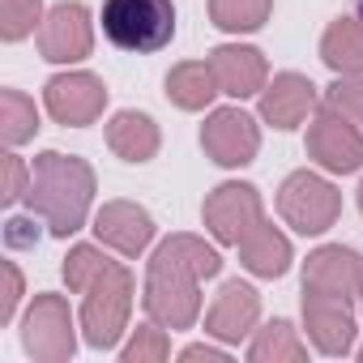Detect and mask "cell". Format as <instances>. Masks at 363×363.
Segmentation results:
<instances>
[{
  "instance_id": "1",
  "label": "cell",
  "mask_w": 363,
  "mask_h": 363,
  "mask_svg": "<svg viewBox=\"0 0 363 363\" xmlns=\"http://www.w3.org/2000/svg\"><path fill=\"white\" fill-rule=\"evenodd\" d=\"M223 257L197 235H171L145 269V316L162 329H189L201 312V278H214Z\"/></svg>"
},
{
  "instance_id": "2",
  "label": "cell",
  "mask_w": 363,
  "mask_h": 363,
  "mask_svg": "<svg viewBox=\"0 0 363 363\" xmlns=\"http://www.w3.org/2000/svg\"><path fill=\"white\" fill-rule=\"evenodd\" d=\"M30 210L48 223L52 235L69 240L73 231L86 227L90 201H94V167L77 154L43 150L30 162V189H26Z\"/></svg>"
},
{
  "instance_id": "3",
  "label": "cell",
  "mask_w": 363,
  "mask_h": 363,
  "mask_svg": "<svg viewBox=\"0 0 363 363\" xmlns=\"http://www.w3.org/2000/svg\"><path fill=\"white\" fill-rule=\"evenodd\" d=\"M103 35L120 52L150 56L175 39V5L171 0H103Z\"/></svg>"
},
{
  "instance_id": "4",
  "label": "cell",
  "mask_w": 363,
  "mask_h": 363,
  "mask_svg": "<svg viewBox=\"0 0 363 363\" xmlns=\"http://www.w3.org/2000/svg\"><path fill=\"white\" fill-rule=\"evenodd\" d=\"M128 308H133V269L111 261L90 286L82 303V329L94 350H111L120 333L128 329Z\"/></svg>"
},
{
  "instance_id": "5",
  "label": "cell",
  "mask_w": 363,
  "mask_h": 363,
  "mask_svg": "<svg viewBox=\"0 0 363 363\" xmlns=\"http://www.w3.org/2000/svg\"><path fill=\"white\" fill-rule=\"evenodd\" d=\"M278 214L299 235H325L342 214V193L316 171H291L278 189Z\"/></svg>"
},
{
  "instance_id": "6",
  "label": "cell",
  "mask_w": 363,
  "mask_h": 363,
  "mask_svg": "<svg viewBox=\"0 0 363 363\" xmlns=\"http://www.w3.org/2000/svg\"><path fill=\"white\" fill-rule=\"evenodd\" d=\"M308 154L329 175H350L363 167V128L333 103H320L308 120Z\"/></svg>"
},
{
  "instance_id": "7",
  "label": "cell",
  "mask_w": 363,
  "mask_h": 363,
  "mask_svg": "<svg viewBox=\"0 0 363 363\" xmlns=\"http://www.w3.org/2000/svg\"><path fill=\"white\" fill-rule=\"evenodd\" d=\"M22 346L30 359H43V363H65L73 359L77 350V337H73V312L60 295L43 291L35 295L26 320H22Z\"/></svg>"
},
{
  "instance_id": "8",
  "label": "cell",
  "mask_w": 363,
  "mask_h": 363,
  "mask_svg": "<svg viewBox=\"0 0 363 363\" xmlns=\"http://www.w3.org/2000/svg\"><path fill=\"white\" fill-rule=\"evenodd\" d=\"M43 107L56 124L65 128H86L103 116L107 107V86L103 77L86 73V69H69V73H56L48 86H43Z\"/></svg>"
},
{
  "instance_id": "9",
  "label": "cell",
  "mask_w": 363,
  "mask_h": 363,
  "mask_svg": "<svg viewBox=\"0 0 363 363\" xmlns=\"http://www.w3.org/2000/svg\"><path fill=\"white\" fill-rule=\"evenodd\" d=\"M39 52L43 60L52 65H77L90 56L94 48V22H90V9L82 0H60V5L48 9L43 26H39Z\"/></svg>"
},
{
  "instance_id": "10",
  "label": "cell",
  "mask_w": 363,
  "mask_h": 363,
  "mask_svg": "<svg viewBox=\"0 0 363 363\" xmlns=\"http://www.w3.org/2000/svg\"><path fill=\"white\" fill-rule=\"evenodd\" d=\"M206 227L218 244H231L240 248L248 240V231L257 223H265V206H261V193L252 184H218L210 197H206Z\"/></svg>"
},
{
  "instance_id": "11",
  "label": "cell",
  "mask_w": 363,
  "mask_h": 363,
  "mask_svg": "<svg viewBox=\"0 0 363 363\" xmlns=\"http://www.w3.org/2000/svg\"><path fill=\"white\" fill-rule=\"evenodd\" d=\"M201 150L218 167H248L261 150V128L244 107H218L201 128Z\"/></svg>"
},
{
  "instance_id": "12",
  "label": "cell",
  "mask_w": 363,
  "mask_h": 363,
  "mask_svg": "<svg viewBox=\"0 0 363 363\" xmlns=\"http://www.w3.org/2000/svg\"><path fill=\"white\" fill-rule=\"evenodd\" d=\"M303 291L312 295H333V299H354L363 291V257L342 248V244H329V248H316L303 265Z\"/></svg>"
},
{
  "instance_id": "13",
  "label": "cell",
  "mask_w": 363,
  "mask_h": 363,
  "mask_svg": "<svg viewBox=\"0 0 363 363\" xmlns=\"http://www.w3.org/2000/svg\"><path fill=\"white\" fill-rule=\"evenodd\" d=\"M261 99V120L274 128H299L316 107H320V90L303 77V73H278L274 82H265Z\"/></svg>"
},
{
  "instance_id": "14",
  "label": "cell",
  "mask_w": 363,
  "mask_h": 363,
  "mask_svg": "<svg viewBox=\"0 0 363 363\" xmlns=\"http://www.w3.org/2000/svg\"><path fill=\"white\" fill-rule=\"evenodd\" d=\"M303 325H308V337L316 342L320 354H350L354 350V329L359 325H354L346 299L303 291Z\"/></svg>"
},
{
  "instance_id": "15",
  "label": "cell",
  "mask_w": 363,
  "mask_h": 363,
  "mask_svg": "<svg viewBox=\"0 0 363 363\" xmlns=\"http://www.w3.org/2000/svg\"><path fill=\"white\" fill-rule=\"evenodd\" d=\"M94 235H99V244L116 248L120 257H141L154 240V218H150V210H141L133 201H107L94 214Z\"/></svg>"
},
{
  "instance_id": "16",
  "label": "cell",
  "mask_w": 363,
  "mask_h": 363,
  "mask_svg": "<svg viewBox=\"0 0 363 363\" xmlns=\"http://www.w3.org/2000/svg\"><path fill=\"white\" fill-rule=\"evenodd\" d=\"M257 316H261V295L248 282L231 278V282H223V291L214 295V303L206 312V333H214L223 342H240L257 329Z\"/></svg>"
},
{
  "instance_id": "17",
  "label": "cell",
  "mask_w": 363,
  "mask_h": 363,
  "mask_svg": "<svg viewBox=\"0 0 363 363\" xmlns=\"http://www.w3.org/2000/svg\"><path fill=\"white\" fill-rule=\"evenodd\" d=\"M206 60H210V69H214L223 94H231V99H252V94H261L265 82H269V65H265V56H261L257 48L223 43V48H214Z\"/></svg>"
},
{
  "instance_id": "18",
  "label": "cell",
  "mask_w": 363,
  "mask_h": 363,
  "mask_svg": "<svg viewBox=\"0 0 363 363\" xmlns=\"http://www.w3.org/2000/svg\"><path fill=\"white\" fill-rule=\"evenodd\" d=\"M240 257H244V269L257 274V278H282L291 269V261H295L291 257V240L269 218L248 231V240L240 244Z\"/></svg>"
},
{
  "instance_id": "19",
  "label": "cell",
  "mask_w": 363,
  "mask_h": 363,
  "mask_svg": "<svg viewBox=\"0 0 363 363\" xmlns=\"http://www.w3.org/2000/svg\"><path fill=\"white\" fill-rule=\"evenodd\" d=\"M107 145L124 162H150L158 154V124L145 111H116L107 120Z\"/></svg>"
},
{
  "instance_id": "20",
  "label": "cell",
  "mask_w": 363,
  "mask_h": 363,
  "mask_svg": "<svg viewBox=\"0 0 363 363\" xmlns=\"http://www.w3.org/2000/svg\"><path fill=\"white\" fill-rule=\"evenodd\" d=\"M320 60L337 77H363V18H337L320 35Z\"/></svg>"
},
{
  "instance_id": "21",
  "label": "cell",
  "mask_w": 363,
  "mask_h": 363,
  "mask_svg": "<svg viewBox=\"0 0 363 363\" xmlns=\"http://www.w3.org/2000/svg\"><path fill=\"white\" fill-rule=\"evenodd\" d=\"M214 94H223L210 60H189V65H175L167 73V99L175 107H184V111H201L214 103Z\"/></svg>"
},
{
  "instance_id": "22",
  "label": "cell",
  "mask_w": 363,
  "mask_h": 363,
  "mask_svg": "<svg viewBox=\"0 0 363 363\" xmlns=\"http://www.w3.org/2000/svg\"><path fill=\"white\" fill-rule=\"evenodd\" d=\"M35 133H39V107H35V99H26L22 90L5 86V94H0V137H5V145L18 150Z\"/></svg>"
},
{
  "instance_id": "23",
  "label": "cell",
  "mask_w": 363,
  "mask_h": 363,
  "mask_svg": "<svg viewBox=\"0 0 363 363\" xmlns=\"http://www.w3.org/2000/svg\"><path fill=\"white\" fill-rule=\"evenodd\" d=\"M248 359L252 363H278V359H308V346L299 342V329L291 320H269L257 329L252 346H248Z\"/></svg>"
},
{
  "instance_id": "24",
  "label": "cell",
  "mask_w": 363,
  "mask_h": 363,
  "mask_svg": "<svg viewBox=\"0 0 363 363\" xmlns=\"http://www.w3.org/2000/svg\"><path fill=\"white\" fill-rule=\"evenodd\" d=\"M274 13V0H210V22L227 35H252Z\"/></svg>"
},
{
  "instance_id": "25",
  "label": "cell",
  "mask_w": 363,
  "mask_h": 363,
  "mask_svg": "<svg viewBox=\"0 0 363 363\" xmlns=\"http://www.w3.org/2000/svg\"><path fill=\"white\" fill-rule=\"evenodd\" d=\"M43 0H0V39L5 43H22L30 35H39L43 26Z\"/></svg>"
},
{
  "instance_id": "26",
  "label": "cell",
  "mask_w": 363,
  "mask_h": 363,
  "mask_svg": "<svg viewBox=\"0 0 363 363\" xmlns=\"http://www.w3.org/2000/svg\"><path fill=\"white\" fill-rule=\"evenodd\" d=\"M107 265H111V257H107L103 248H94V244H77V248L65 257V282H69V291H86Z\"/></svg>"
},
{
  "instance_id": "27",
  "label": "cell",
  "mask_w": 363,
  "mask_h": 363,
  "mask_svg": "<svg viewBox=\"0 0 363 363\" xmlns=\"http://www.w3.org/2000/svg\"><path fill=\"white\" fill-rule=\"evenodd\" d=\"M171 354V342H167V333H162V325H137L133 329V342L120 350V359L124 363H145V359H167Z\"/></svg>"
},
{
  "instance_id": "28",
  "label": "cell",
  "mask_w": 363,
  "mask_h": 363,
  "mask_svg": "<svg viewBox=\"0 0 363 363\" xmlns=\"http://www.w3.org/2000/svg\"><path fill=\"white\" fill-rule=\"evenodd\" d=\"M325 103H333L342 116H350V120L363 128V77H337V82L325 90Z\"/></svg>"
},
{
  "instance_id": "29",
  "label": "cell",
  "mask_w": 363,
  "mask_h": 363,
  "mask_svg": "<svg viewBox=\"0 0 363 363\" xmlns=\"http://www.w3.org/2000/svg\"><path fill=\"white\" fill-rule=\"evenodd\" d=\"M26 189H30V167H26V158H18V154L9 150V154H5V193H0V201L13 206V201L26 197Z\"/></svg>"
},
{
  "instance_id": "30",
  "label": "cell",
  "mask_w": 363,
  "mask_h": 363,
  "mask_svg": "<svg viewBox=\"0 0 363 363\" xmlns=\"http://www.w3.org/2000/svg\"><path fill=\"white\" fill-rule=\"evenodd\" d=\"M5 244H9V248H30V244H39V227H35V218H9V227H5Z\"/></svg>"
},
{
  "instance_id": "31",
  "label": "cell",
  "mask_w": 363,
  "mask_h": 363,
  "mask_svg": "<svg viewBox=\"0 0 363 363\" xmlns=\"http://www.w3.org/2000/svg\"><path fill=\"white\" fill-rule=\"evenodd\" d=\"M5 278H9V295H5V308H0V320H13V312H18V303H22V274H18V265L13 261H5Z\"/></svg>"
},
{
  "instance_id": "32",
  "label": "cell",
  "mask_w": 363,
  "mask_h": 363,
  "mask_svg": "<svg viewBox=\"0 0 363 363\" xmlns=\"http://www.w3.org/2000/svg\"><path fill=\"white\" fill-rule=\"evenodd\" d=\"M184 359H223V350H214L210 342H197V346H184Z\"/></svg>"
},
{
  "instance_id": "33",
  "label": "cell",
  "mask_w": 363,
  "mask_h": 363,
  "mask_svg": "<svg viewBox=\"0 0 363 363\" xmlns=\"http://www.w3.org/2000/svg\"><path fill=\"white\" fill-rule=\"evenodd\" d=\"M359 210H363V184H359Z\"/></svg>"
},
{
  "instance_id": "34",
  "label": "cell",
  "mask_w": 363,
  "mask_h": 363,
  "mask_svg": "<svg viewBox=\"0 0 363 363\" xmlns=\"http://www.w3.org/2000/svg\"><path fill=\"white\" fill-rule=\"evenodd\" d=\"M359 18H363V0H359Z\"/></svg>"
},
{
  "instance_id": "35",
  "label": "cell",
  "mask_w": 363,
  "mask_h": 363,
  "mask_svg": "<svg viewBox=\"0 0 363 363\" xmlns=\"http://www.w3.org/2000/svg\"><path fill=\"white\" fill-rule=\"evenodd\" d=\"M359 359H363V346H359Z\"/></svg>"
},
{
  "instance_id": "36",
  "label": "cell",
  "mask_w": 363,
  "mask_h": 363,
  "mask_svg": "<svg viewBox=\"0 0 363 363\" xmlns=\"http://www.w3.org/2000/svg\"><path fill=\"white\" fill-rule=\"evenodd\" d=\"M359 299H363V291H359Z\"/></svg>"
}]
</instances>
